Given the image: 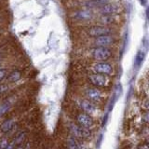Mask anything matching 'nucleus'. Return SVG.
<instances>
[{
	"mask_svg": "<svg viewBox=\"0 0 149 149\" xmlns=\"http://www.w3.org/2000/svg\"><path fill=\"white\" fill-rule=\"evenodd\" d=\"M86 84L97 87L100 88H104V90H107L112 84L111 77L104 76L102 74H97V73H92L90 72L86 74Z\"/></svg>",
	"mask_w": 149,
	"mask_h": 149,
	"instance_id": "nucleus-10",
	"label": "nucleus"
},
{
	"mask_svg": "<svg viewBox=\"0 0 149 149\" xmlns=\"http://www.w3.org/2000/svg\"><path fill=\"white\" fill-rule=\"evenodd\" d=\"M63 143H65V147L67 148H83L86 147L85 146V141L78 139L77 137L73 136L70 133H68L65 138L63 139Z\"/></svg>",
	"mask_w": 149,
	"mask_h": 149,
	"instance_id": "nucleus-14",
	"label": "nucleus"
},
{
	"mask_svg": "<svg viewBox=\"0 0 149 149\" xmlns=\"http://www.w3.org/2000/svg\"><path fill=\"white\" fill-rule=\"evenodd\" d=\"M96 16L95 10L87 8H76L69 12V20L73 23H78L79 25L90 24Z\"/></svg>",
	"mask_w": 149,
	"mask_h": 149,
	"instance_id": "nucleus-4",
	"label": "nucleus"
},
{
	"mask_svg": "<svg viewBox=\"0 0 149 149\" xmlns=\"http://www.w3.org/2000/svg\"><path fill=\"white\" fill-rule=\"evenodd\" d=\"M73 104L77 107L79 110H81L85 113L92 116L93 118H97L101 113V107L95 102H93L86 98L82 97L81 95L74 93V95H72L71 97Z\"/></svg>",
	"mask_w": 149,
	"mask_h": 149,
	"instance_id": "nucleus-5",
	"label": "nucleus"
},
{
	"mask_svg": "<svg viewBox=\"0 0 149 149\" xmlns=\"http://www.w3.org/2000/svg\"><path fill=\"white\" fill-rule=\"evenodd\" d=\"M19 102H20V99L17 93H14V94L8 93L7 97L0 101V119L6 116L9 112H11V110Z\"/></svg>",
	"mask_w": 149,
	"mask_h": 149,
	"instance_id": "nucleus-12",
	"label": "nucleus"
},
{
	"mask_svg": "<svg viewBox=\"0 0 149 149\" xmlns=\"http://www.w3.org/2000/svg\"><path fill=\"white\" fill-rule=\"evenodd\" d=\"M79 33L82 34L83 38H91L99 36L105 35H119V27L114 26H105L100 24H86V25H79L78 26Z\"/></svg>",
	"mask_w": 149,
	"mask_h": 149,
	"instance_id": "nucleus-2",
	"label": "nucleus"
},
{
	"mask_svg": "<svg viewBox=\"0 0 149 149\" xmlns=\"http://www.w3.org/2000/svg\"><path fill=\"white\" fill-rule=\"evenodd\" d=\"M4 46H5V45H4L3 42H2V41H0V49H3V47H4Z\"/></svg>",
	"mask_w": 149,
	"mask_h": 149,
	"instance_id": "nucleus-20",
	"label": "nucleus"
},
{
	"mask_svg": "<svg viewBox=\"0 0 149 149\" xmlns=\"http://www.w3.org/2000/svg\"><path fill=\"white\" fill-rule=\"evenodd\" d=\"M4 66L3 65V61H0V68H2Z\"/></svg>",
	"mask_w": 149,
	"mask_h": 149,
	"instance_id": "nucleus-21",
	"label": "nucleus"
},
{
	"mask_svg": "<svg viewBox=\"0 0 149 149\" xmlns=\"http://www.w3.org/2000/svg\"><path fill=\"white\" fill-rule=\"evenodd\" d=\"M86 67L90 72L102 74L108 77H113L116 74V67L114 63L108 62V61H104V62H91Z\"/></svg>",
	"mask_w": 149,
	"mask_h": 149,
	"instance_id": "nucleus-9",
	"label": "nucleus"
},
{
	"mask_svg": "<svg viewBox=\"0 0 149 149\" xmlns=\"http://www.w3.org/2000/svg\"><path fill=\"white\" fill-rule=\"evenodd\" d=\"M118 42V35H105L85 38L82 43L85 45V48H91V47H116Z\"/></svg>",
	"mask_w": 149,
	"mask_h": 149,
	"instance_id": "nucleus-7",
	"label": "nucleus"
},
{
	"mask_svg": "<svg viewBox=\"0 0 149 149\" xmlns=\"http://www.w3.org/2000/svg\"><path fill=\"white\" fill-rule=\"evenodd\" d=\"M77 90L74 91V93L81 95L82 97L90 100L93 102H95L98 105L104 104L107 95L104 88H100L97 87H93L88 85V84H83V85H78L76 87Z\"/></svg>",
	"mask_w": 149,
	"mask_h": 149,
	"instance_id": "nucleus-1",
	"label": "nucleus"
},
{
	"mask_svg": "<svg viewBox=\"0 0 149 149\" xmlns=\"http://www.w3.org/2000/svg\"><path fill=\"white\" fill-rule=\"evenodd\" d=\"M92 23L105 26L120 27L124 23L122 14H108V15H97L92 21Z\"/></svg>",
	"mask_w": 149,
	"mask_h": 149,
	"instance_id": "nucleus-11",
	"label": "nucleus"
},
{
	"mask_svg": "<svg viewBox=\"0 0 149 149\" xmlns=\"http://www.w3.org/2000/svg\"><path fill=\"white\" fill-rule=\"evenodd\" d=\"M146 58V52L143 50V49H140L138 50V52L135 56V59H134V66L136 69H139L141 67V65L143 63V60Z\"/></svg>",
	"mask_w": 149,
	"mask_h": 149,
	"instance_id": "nucleus-16",
	"label": "nucleus"
},
{
	"mask_svg": "<svg viewBox=\"0 0 149 149\" xmlns=\"http://www.w3.org/2000/svg\"><path fill=\"white\" fill-rule=\"evenodd\" d=\"M23 74H24V71L23 69L21 68H16V69H13L11 71H9L8 76L5 78V82H7L8 84H14V83H17L19 81L22 80V78L23 77Z\"/></svg>",
	"mask_w": 149,
	"mask_h": 149,
	"instance_id": "nucleus-15",
	"label": "nucleus"
},
{
	"mask_svg": "<svg viewBox=\"0 0 149 149\" xmlns=\"http://www.w3.org/2000/svg\"><path fill=\"white\" fill-rule=\"evenodd\" d=\"M116 47H91L84 48L86 58L92 62H104L116 56Z\"/></svg>",
	"mask_w": 149,
	"mask_h": 149,
	"instance_id": "nucleus-3",
	"label": "nucleus"
},
{
	"mask_svg": "<svg viewBox=\"0 0 149 149\" xmlns=\"http://www.w3.org/2000/svg\"><path fill=\"white\" fill-rule=\"evenodd\" d=\"M9 143H10V137H8V135H2L0 137V149L8 148Z\"/></svg>",
	"mask_w": 149,
	"mask_h": 149,
	"instance_id": "nucleus-17",
	"label": "nucleus"
},
{
	"mask_svg": "<svg viewBox=\"0 0 149 149\" xmlns=\"http://www.w3.org/2000/svg\"><path fill=\"white\" fill-rule=\"evenodd\" d=\"M139 2L142 6H146V3H147V0H139Z\"/></svg>",
	"mask_w": 149,
	"mask_h": 149,
	"instance_id": "nucleus-19",
	"label": "nucleus"
},
{
	"mask_svg": "<svg viewBox=\"0 0 149 149\" xmlns=\"http://www.w3.org/2000/svg\"><path fill=\"white\" fill-rule=\"evenodd\" d=\"M64 127L67 130L68 133L82 140V141H90V140H91L93 136H94L93 130L84 128L82 126L78 125L77 122H74L71 118H69L65 121Z\"/></svg>",
	"mask_w": 149,
	"mask_h": 149,
	"instance_id": "nucleus-8",
	"label": "nucleus"
},
{
	"mask_svg": "<svg viewBox=\"0 0 149 149\" xmlns=\"http://www.w3.org/2000/svg\"><path fill=\"white\" fill-rule=\"evenodd\" d=\"M68 112H69V118L73 119L74 122H77L78 125L91 130H93L96 127L97 118H93L92 116L85 113V112L79 110L74 104L71 108L68 109Z\"/></svg>",
	"mask_w": 149,
	"mask_h": 149,
	"instance_id": "nucleus-6",
	"label": "nucleus"
},
{
	"mask_svg": "<svg viewBox=\"0 0 149 149\" xmlns=\"http://www.w3.org/2000/svg\"><path fill=\"white\" fill-rule=\"evenodd\" d=\"M8 69L7 67H2L0 68V82H3L5 80V78H6V77L8 76Z\"/></svg>",
	"mask_w": 149,
	"mask_h": 149,
	"instance_id": "nucleus-18",
	"label": "nucleus"
},
{
	"mask_svg": "<svg viewBox=\"0 0 149 149\" xmlns=\"http://www.w3.org/2000/svg\"><path fill=\"white\" fill-rule=\"evenodd\" d=\"M123 6L121 3L118 1H110L100 8L95 9V13L97 15H108V14H122Z\"/></svg>",
	"mask_w": 149,
	"mask_h": 149,
	"instance_id": "nucleus-13",
	"label": "nucleus"
}]
</instances>
